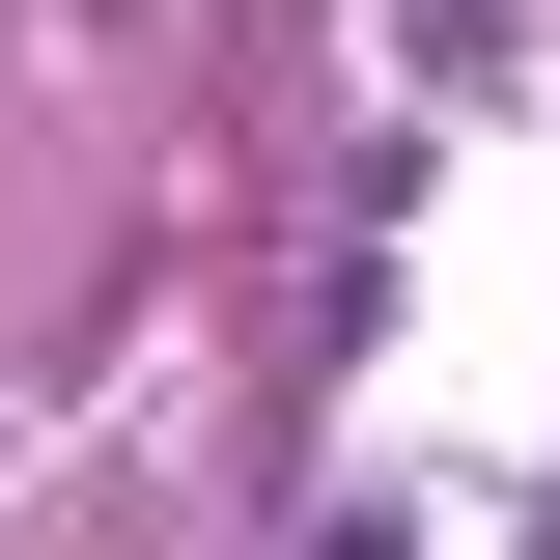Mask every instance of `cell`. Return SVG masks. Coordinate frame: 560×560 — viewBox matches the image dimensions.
Listing matches in <instances>:
<instances>
[{"label": "cell", "mask_w": 560, "mask_h": 560, "mask_svg": "<svg viewBox=\"0 0 560 560\" xmlns=\"http://www.w3.org/2000/svg\"><path fill=\"white\" fill-rule=\"evenodd\" d=\"M364 28H393L420 84H504V28H533V0H364Z\"/></svg>", "instance_id": "1"}, {"label": "cell", "mask_w": 560, "mask_h": 560, "mask_svg": "<svg viewBox=\"0 0 560 560\" xmlns=\"http://www.w3.org/2000/svg\"><path fill=\"white\" fill-rule=\"evenodd\" d=\"M308 560H420V533H393V504H337V533H308Z\"/></svg>", "instance_id": "2"}, {"label": "cell", "mask_w": 560, "mask_h": 560, "mask_svg": "<svg viewBox=\"0 0 560 560\" xmlns=\"http://www.w3.org/2000/svg\"><path fill=\"white\" fill-rule=\"evenodd\" d=\"M533 533H560V477H533Z\"/></svg>", "instance_id": "3"}]
</instances>
